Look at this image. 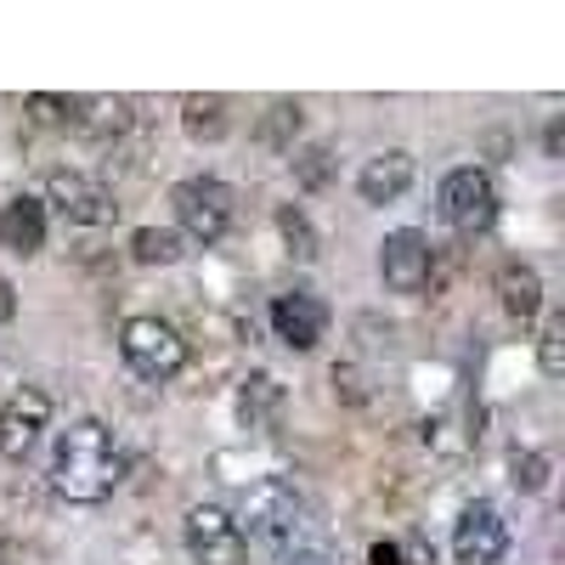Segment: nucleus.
Wrapping results in <instances>:
<instances>
[{"label": "nucleus", "mask_w": 565, "mask_h": 565, "mask_svg": "<svg viewBox=\"0 0 565 565\" xmlns=\"http://www.w3.org/2000/svg\"><path fill=\"white\" fill-rule=\"evenodd\" d=\"M125 476V452L103 418H79L57 436L52 452V492L68 503H103Z\"/></svg>", "instance_id": "f257e3e1"}, {"label": "nucleus", "mask_w": 565, "mask_h": 565, "mask_svg": "<svg viewBox=\"0 0 565 565\" xmlns=\"http://www.w3.org/2000/svg\"><path fill=\"white\" fill-rule=\"evenodd\" d=\"M232 521L249 526L255 537H266V543L277 548V543H289V537H300V532L311 526V509H306V498H300L295 481L266 476V481H255V487L244 492V509L232 514ZM249 532H244V537H249Z\"/></svg>", "instance_id": "f03ea898"}, {"label": "nucleus", "mask_w": 565, "mask_h": 565, "mask_svg": "<svg viewBox=\"0 0 565 565\" xmlns=\"http://www.w3.org/2000/svg\"><path fill=\"white\" fill-rule=\"evenodd\" d=\"M119 356H125V367L136 373V380L164 385V380H175V373L186 367V340L164 317H130L119 328Z\"/></svg>", "instance_id": "7ed1b4c3"}, {"label": "nucleus", "mask_w": 565, "mask_h": 565, "mask_svg": "<svg viewBox=\"0 0 565 565\" xmlns=\"http://www.w3.org/2000/svg\"><path fill=\"white\" fill-rule=\"evenodd\" d=\"M175 221H181V238H193V244H221L226 232H232V186L215 181V175H186L175 181Z\"/></svg>", "instance_id": "20e7f679"}, {"label": "nucleus", "mask_w": 565, "mask_h": 565, "mask_svg": "<svg viewBox=\"0 0 565 565\" xmlns=\"http://www.w3.org/2000/svg\"><path fill=\"white\" fill-rule=\"evenodd\" d=\"M441 221L463 232V238H476V232L498 221V186L481 164H458L441 175Z\"/></svg>", "instance_id": "39448f33"}, {"label": "nucleus", "mask_w": 565, "mask_h": 565, "mask_svg": "<svg viewBox=\"0 0 565 565\" xmlns=\"http://www.w3.org/2000/svg\"><path fill=\"white\" fill-rule=\"evenodd\" d=\"M181 537H186V554H193V565H244V559H249L244 526L232 521L221 503H193V509H186Z\"/></svg>", "instance_id": "423d86ee"}, {"label": "nucleus", "mask_w": 565, "mask_h": 565, "mask_svg": "<svg viewBox=\"0 0 565 565\" xmlns=\"http://www.w3.org/2000/svg\"><path fill=\"white\" fill-rule=\"evenodd\" d=\"M45 199H52L57 215L74 221V226H108V221H119L114 193H108L103 181L79 175V170H52V181H45Z\"/></svg>", "instance_id": "0eeeda50"}, {"label": "nucleus", "mask_w": 565, "mask_h": 565, "mask_svg": "<svg viewBox=\"0 0 565 565\" xmlns=\"http://www.w3.org/2000/svg\"><path fill=\"white\" fill-rule=\"evenodd\" d=\"M45 424H52V396H45L40 385L12 391L7 407H0V452H7L12 463H23L34 452V441L45 436Z\"/></svg>", "instance_id": "6e6552de"}, {"label": "nucleus", "mask_w": 565, "mask_h": 565, "mask_svg": "<svg viewBox=\"0 0 565 565\" xmlns=\"http://www.w3.org/2000/svg\"><path fill=\"white\" fill-rule=\"evenodd\" d=\"M509 554V526L492 503H463L452 526V559L458 565H498Z\"/></svg>", "instance_id": "1a4fd4ad"}, {"label": "nucleus", "mask_w": 565, "mask_h": 565, "mask_svg": "<svg viewBox=\"0 0 565 565\" xmlns=\"http://www.w3.org/2000/svg\"><path fill=\"white\" fill-rule=\"evenodd\" d=\"M430 266H436L430 238H424V232H413V226L391 232V238L380 244V277H385L391 295H418L424 282H430Z\"/></svg>", "instance_id": "9d476101"}, {"label": "nucleus", "mask_w": 565, "mask_h": 565, "mask_svg": "<svg viewBox=\"0 0 565 565\" xmlns=\"http://www.w3.org/2000/svg\"><path fill=\"white\" fill-rule=\"evenodd\" d=\"M271 334L289 345V351H311L322 334H328V306L306 289H289L271 300Z\"/></svg>", "instance_id": "9b49d317"}, {"label": "nucleus", "mask_w": 565, "mask_h": 565, "mask_svg": "<svg viewBox=\"0 0 565 565\" xmlns=\"http://www.w3.org/2000/svg\"><path fill=\"white\" fill-rule=\"evenodd\" d=\"M407 186H413V153H402V148L373 153V159L356 170V193H362V204H396Z\"/></svg>", "instance_id": "f8f14e48"}, {"label": "nucleus", "mask_w": 565, "mask_h": 565, "mask_svg": "<svg viewBox=\"0 0 565 565\" xmlns=\"http://www.w3.org/2000/svg\"><path fill=\"white\" fill-rule=\"evenodd\" d=\"M0 244H7L12 255H23V260L40 255L45 249V204L18 193L7 210H0Z\"/></svg>", "instance_id": "ddd939ff"}, {"label": "nucleus", "mask_w": 565, "mask_h": 565, "mask_svg": "<svg viewBox=\"0 0 565 565\" xmlns=\"http://www.w3.org/2000/svg\"><path fill=\"white\" fill-rule=\"evenodd\" d=\"M282 418V385L271 380V373H249V380L238 385V424L255 436H271Z\"/></svg>", "instance_id": "4468645a"}, {"label": "nucleus", "mask_w": 565, "mask_h": 565, "mask_svg": "<svg viewBox=\"0 0 565 565\" xmlns=\"http://www.w3.org/2000/svg\"><path fill=\"white\" fill-rule=\"evenodd\" d=\"M498 300H503L509 317L532 322V317L543 311V277H537V266H526V260H503V266H498Z\"/></svg>", "instance_id": "2eb2a0df"}, {"label": "nucleus", "mask_w": 565, "mask_h": 565, "mask_svg": "<svg viewBox=\"0 0 565 565\" xmlns=\"http://www.w3.org/2000/svg\"><path fill=\"white\" fill-rule=\"evenodd\" d=\"M79 136L90 141H108V136H125L130 130V103L125 97H74V119H68Z\"/></svg>", "instance_id": "dca6fc26"}, {"label": "nucleus", "mask_w": 565, "mask_h": 565, "mask_svg": "<svg viewBox=\"0 0 565 565\" xmlns=\"http://www.w3.org/2000/svg\"><path fill=\"white\" fill-rule=\"evenodd\" d=\"M181 130L193 141H221L232 130L226 97H181Z\"/></svg>", "instance_id": "f3484780"}, {"label": "nucleus", "mask_w": 565, "mask_h": 565, "mask_svg": "<svg viewBox=\"0 0 565 565\" xmlns=\"http://www.w3.org/2000/svg\"><path fill=\"white\" fill-rule=\"evenodd\" d=\"M181 249H186V238L170 226H136L130 232V260L136 266H175Z\"/></svg>", "instance_id": "a211bd4d"}, {"label": "nucleus", "mask_w": 565, "mask_h": 565, "mask_svg": "<svg viewBox=\"0 0 565 565\" xmlns=\"http://www.w3.org/2000/svg\"><path fill=\"white\" fill-rule=\"evenodd\" d=\"M277 565H340V554H334V543H328L317 526H306L300 537L277 543Z\"/></svg>", "instance_id": "6ab92c4d"}, {"label": "nucleus", "mask_w": 565, "mask_h": 565, "mask_svg": "<svg viewBox=\"0 0 565 565\" xmlns=\"http://www.w3.org/2000/svg\"><path fill=\"white\" fill-rule=\"evenodd\" d=\"M277 232H282V244H289V255L295 260H317V232H311V221H306V210H295V204H282L277 210Z\"/></svg>", "instance_id": "aec40b11"}, {"label": "nucleus", "mask_w": 565, "mask_h": 565, "mask_svg": "<svg viewBox=\"0 0 565 565\" xmlns=\"http://www.w3.org/2000/svg\"><path fill=\"white\" fill-rule=\"evenodd\" d=\"M295 136H300V103H271L260 119V141L266 148H295Z\"/></svg>", "instance_id": "412c9836"}, {"label": "nucleus", "mask_w": 565, "mask_h": 565, "mask_svg": "<svg viewBox=\"0 0 565 565\" xmlns=\"http://www.w3.org/2000/svg\"><path fill=\"white\" fill-rule=\"evenodd\" d=\"M328 175H334V153H328L322 141H311V148H300V153H295V181L306 186V193L328 186Z\"/></svg>", "instance_id": "4be33fe9"}, {"label": "nucleus", "mask_w": 565, "mask_h": 565, "mask_svg": "<svg viewBox=\"0 0 565 565\" xmlns=\"http://www.w3.org/2000/svg\"><path fill=\"white\" fill-rule=\"evenodd\" d=\"M548 452H509V481L521 492H543L548 487Z\"/></svg>", "instance_id": "5701e85b"}, {"label": "nucleus", "mask_w": 565, "mask_h": 565, "mask_svg": "<svg viewBox=\"0 0 565 565\" xmlns=\"http://www.w3.org/2000/svg\"><path fill=\"white\" fill-rule=\"evenodd\" d=\"M537 367L548 373V380H559L565 373V317H548L543 334H537Z\"/></svg>", "instance_id": "b1692460"}, {"label": "nucleus", "mask_w": 565, "mask_h": 565, "mask_svg": "<svg viewBox=\"0 0 565 565\" xmlns=\"http://www.w3.org/2000/svg\"><path fill=\"white\" fill-rule=\"evenodd\" d=\"M23 108H29L34 125H68L74 119V97H45V90H34Z\"/></svg>", "instance_id": "393cba45"}, {"label": "nucleus", "mask_w": 565, "mask_h": 565, "mask_svg": "<svg viewBox=\"0 0 565 565\" xmlns=\"http://www.w3.org/2000/svg\"><path fill=\"white\" fill-rule=\"evenodd\" d=\"M334 391H340L345 402H367V391H362V373H356V367H334Z\"/></svg>", "instance_id": "a878e982"}, {"label": "nucleus", "mask_w": 565, "mask_h": 565, "mask_svg": "<svg viewBox=\"0 0 565 565\" xmlns=\"http://www.w3.org/2000/svg\"><path fill=\"white\" fill-rule=\"evenodd\" d=\"M367 559H373V565H407V554H402L396 543H373V548H367Z\"/></svg>", "instance_id": "bb28decb"}, {"label": "nucleus", "mask_w": 565, "mask_h": 565, "mask_svg": "<svg viewBox=\"0 0 565 565\" xmlns=\"http://www.w3.org/2000/svg\"><path fill=\"white\" fill-rule=\"evenodd\" d=\"M12 317H18V289L0 277V322H12Z\"/></svg>", "instance_id": "cd10ccee"}]
</instances>
